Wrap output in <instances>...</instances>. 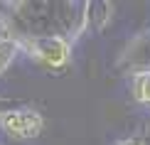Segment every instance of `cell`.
Segmentation results:
<instances>
[{
	"mask_svg": "<svg viewBox=\"0 0 150 145\" xmlns=\"http://www.w3.org/2000/svg\"><path fill=\"white\" fill-rule=\"evenodd\" d=\"M17 54H20V49H17L15 42L8 40V37H0V76H3L5 69H8L12 62H15Z\"/></svg>",
	"mask_w": 150,
	"mask_h": 145,
	"instance_id": "52a82bcc",
	"label": "cell"
},
{
	"mask_svg": "<svg viewBox=\"0 0 150 145\" xmlns=\"http://www.w3.org/2000/svg\"><path fill=\"white\" fill-rule=\"evenodd\" d=\"M113 10H116L113 3H89V27H93L96 32H101L106 25H108Z\"/></svg>",
	"mask_w": 150,
	"mask_h": 145,
	"instance_id": "8992f818",
	"label": "cell"
},
{
	"mask_svg": "<svg viewBox=\"0 0 150 145\" xmlns=\"http://www.w3.org/2000/svg\"><path fill=\"white\" fill-rule=\"evenodd\" d=\"M20 52H25L35 64H40L47 71H64L71 62V49L74 42L67 40V37L52 35V37H37V40H25L17 45Z\"/></svg>",
	"mask_w": 150,
	"mask_h": 145,
	"instance_id": "7a4b0ae2",
	"label": "cell"
},
{
	"mask_svg": "<svg viewBox=\"0 0 150 145\" xmlns=\"http://www.w3.org/2000/svg\"><path fill=\"white\" fill-rule=\"evenodd\" d=\"M45 128V118L35 108H5L0 111V130L15 140H32L40 138Z\"/></svg>",
	"mask_w": 150,
	"mask_h": 145,
	"instance_id": "3957f363",
	"label": "cell"
},
{
	"mask_svg": "<svg viewBox=\"0 0 150 145\" xmlns=\"http://www.w3.org/2000/svg\"><path fill=\"white\" fill-rule=\"evenodd\" d=\"M130 96L135 103L150 108V71H140L130 76Z\"/></svg>",
	"mask_w": 150,
	"mask_h": 145,
	"instance_id": "5b68a950",
	"label": "cell"
},
{
	"mask_svg": "<svg viewBox=\"0 0 150 145\" xmlns=\"http://www.w3.org/2000/svg\"><path fill=\"white\" fill-rule=\"evenodd\" d=\"M89 30V3H57V0H17L3 3L0 37L15 45L37 37H67L76 42Z\"/></svg>",
	"mask_w": 150,
	"mask_h": 145,
	"instance_id": "6da1fadb",
	"label": "cell"
},
{
	"mask_svg": "<svg viewBox=\"0 0 150 145\" xmlns=\"http://www.w3.org/2000/svg\"><path fill=\"white\" fill-rule=\"evenodd\" d=\"M113 145H148V143L140 135H130V138H123V140H116Z\"/></svg>",
	"mask_w": 150,
	"mask_h": 145,
	"instance_id": "ba28073f",
	"label": "cell"
},
{
	"mask_svg": "<svg viewBox=\"0 0 150 145\" xmlns=\"http://www.w3.org/2000/svg\"><path fill=\"white\" fill-rule=\"evenodd\" d=\"M116 71L128 74V76L150 71V27L126 42V47L121 49V54L116 59Z\"/></svg>",
	"mask_w": 150,
	"mask_h": 145,
	"instance_id": "277c9868",
	"label": "cell"
}]
</instances>
